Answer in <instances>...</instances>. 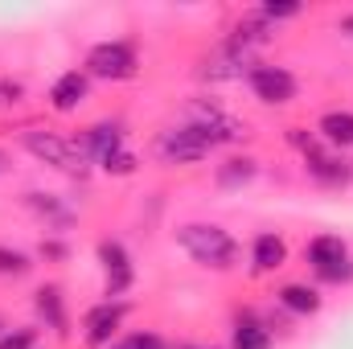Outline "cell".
I'll list each match as a JSON object with an SVG mask.
<instances>
[{
  "label": "cell",
  "mask_w": 353,
  "mask_h": 349,
  "mask_svg": "<svg viewBox=\"0 0 353 349\" xmlns=\"http://www.w3.org/2000/svg\"><path fill=\"white\" fill-rule=\"evenodd\" d=\"M176 243H181V251L189 259L210 267V271H230L234 263L243 259L239 239L226 226H218V222H185L176 230Z\"/></svg>",
  "instance_id": "1"
},
{
  "label": "cell",
  "mask_w": 353,
  "mask_h": 349,
  "mask_svg": "<svg viewBox=\"0 0 353 349\" xmlns=\"http://www.w3.org/2000/svg\"><path fill=\"white\" fill-rule=\"evenodd\" d=\"M21 148L33 157V161H41V165H50V169H58V173L66 177H87V157H83V148L70 140V136H62V132H50V128H33V132H21Z\"/></svg>",
  "instance_id": "2"
},
{
  "label": "cell",
  "mask_w": 353,
  "mask_h": 349,
  "mask_svg": "<svg viewBox=\"0 0 353 349\" xmlns=\"http://www.w3.org/2000/svg\"><path fill=\"white\" fill-rule=\"evenodd\" d=\"M83 70L90 79H103V83H128V79L140 74V54L123 37H107V41H94L87 50V66Z\"/></svg>",
  "instance_id": "3"
},
{
  "label": "cell",
  "mask_w": 353,
  "mask_h": 349,
  "mask_svg": "<svg viewBox=\"0 0 353 349\" xmlns=\"http://www.w3.org/2000/svg\"><path fill=\"white\" fill-rule=\"evenodd\" d=\"M152 152H157V161L161 165H201L205 157H210V144L197 136V128L193 123H173V128H165L157 140H152Z\"/></svg>",
  "instance_id": "4"
},
{
  "label": "cell",
  "mask_w": 353,
  "mask_h": 349,
  "mask_svg": "<svg viewBox=\"0 0 353 349\" xmlns=\"http://www.w3.org/2000/svg\"><path fill=\"white\" fill-rule=\"evenodd\" d=\"M94 259L103 267V300H123L128 288L136 283V263L119 239H99Z\"/></svg>",
  "instance_id": "5"
},
{
  "label": "cell",
  "mask_w": 353,
  "mask_h": 349,
  "mask_svg": "<svg viewBox=\"0 0 353 349\" xmlns=\"http://www.w3.org/2000/svg\"><path fill=\"white\" fill-rule=\"evenodd\" d=\"M128 312H132L128 300H99V304H90L87 317H83V341L90 349H111L119 329H123V321H128Z\"/></svg>",
  "instance_id": "6"
},
{
  "label": "cell",
  "mask_w": 353,
  "mask_h": 349,
  "mask_svg": "<svg viewBox=\"0 0 353 349\" xmlns=\"http://www.w3.org/2000/svg\"><path fill=\"white\" fill-rule=\"evenodd\" d=\"M247 83H251V94L267 107H283V103H292L300 94V79L288 66H275V62H255Z\"/></svg>",
  "instance_id": "7"
},
{
  "label": "cell",
  "mask_w": 353,
  "mask_h": 349,
  "mask_svg": "<svg viewBox=\"0 0 353 349\" xmlns=\"http://www.w3.org/2000/svg\"><path fill=\"white\" fill-rule=\"evenodd\" d=\"M251 66H255V50H247V46H239V41L226 37V41H218L210 50V58L201 66V79H210V83H234V79H247Z\"/></svg>",
  "instance_id": "8"
},
{
  "label": "cell",
  "mask_w": 353,
  "mask_h": 349,
  "mask_svg": "<svg viewBox=\"0 0 353 349\" xmlns=\"http://www.w3.org/2000/svg\"><path fill=\"white\" fill-rule=\"evenodd\" d=\"M304 173L312 177L316 185H325V189H350L353 185V165L337 148H329L321 140L304 152Z\"/></svg>",
  "instance_id": "9"
},
{
  "label": "cell",
  "mask_w": 353,
  "mask_h": 349,
  "mask_svg": "<svg viewBox=\"0 0 353 349\" xmlns=\"http://www.w3.org/2000/svg\"><path fill=\"white\" fill-rule=\"evenodd\" d=\"M33 312H37V321H46L50 333H58V337L70 333V312H66V296L58 283H41L33 292Z\"/></svg>",
  "instance_id": "10"
},
{
  "label": "cell",
  "mask_w": 353,
  "mask_h": 349,
  "mask_svg": "<svg viewBox=\"0 0 353 349\" xmlns=\"http://www.w3.org/2000/svg\"><path fill=\"white\" fill-rule=\"evenodd\" d=\"M90 94V74L87 70H66V74H58L54 79V87H50V107L54 111H62V115H70V111H79L83 103H87Z\"/></svg>",
  "instance_id": "11"
},
{
  "label": "cell",
  "mask_w": 353,
  "mask_h": 349,
  "mask_svg": "<svg viewBox=\"0 0 353 349\" xmlns=\"http://www.w3.org/2000/svg\"><path fill=\"white\" fill-rule=\"evenodd\" d=\"M275 300H279V308H283V312H292V317H316V312H321V304H325L321 288H316V283H304V279L283 283V288L275 292Z\"/></svg>",
  "instance_id": "12"
},
{
  "label": "cell",
  "mask_w": 353,
  "mask_h": 349,
  "mask_svg": "<svg viewBox=\"0 0 353 349\" xmlns=\"http://www.w3.org/2000/svg\"><path fill=\"white\" fill-rule=\"evenodd\" d=\"M74 144L83 148V157H87V161H94V165H99L107 152L123 148V128H119V123H111V119H103V123H90V128L79 136V140H74Z\"/></svg>",
  "instance_id": "13"
},
{
  "label": "cell",
  "mask_w": 353,
  "mask_h": 349,
  "mask_svg": "<svg viewBox=\"0 0 353 349\" xmlns=\"http://www.w3.org/2000/svg\"><path fill=\"white\" fill-rule=\"evenodd\" d=\"M316 140L329 144V148H337V152L353 148V111H345V107L325 111V115L316 119Z\"/></svg>",
  "instance_id": "14"
},
{
  "label": "cell",
  "mask_w": 353,
  "mask_h": 349,
  "mask_svg": "<svg viewBox=\"0 0 353 349\" xmlns=\"http://www.w3.org/2000/svg\"><path fill=\"white\" fill-rule=\"evenodd\" d=\"M304 259L312 263V271H329V267L350 259V243L341 235H312L304 247Z\"/></svg>",
  "instance_id": "15"
},
{
  "label": "cell",
  "mask_w": 353,
  "mask_h": 349,
  "mask_svg": "<svg viewBox=\"0 0 353 349\" xmlns=\"http://www.w3.org/2000/svg\"><path fill=\"white\" fill-rule=\"evenodd\" d=\"M251 263H255V271H279V267L288 263V243H283V235L259 230L255 243H251Z\"/></svg>",
  "instance_id": "16"
},
{
  "label": "cell",
  "mask_w": 353,
  "mask_h": 349,
  "mask_svg": "<svg viewBox=\"0 0 353 349\" xmlns=\"http://www.w3.org/2000/svg\"><path fill=\"white\" fill-rule=\"evenodd\" d=\"M259 173V161L255 157H230V161H222L218 169H214V181L222 185V189H243V185H251Z\"/></svg>",
  "instance_id": "17"
},
{
  "label": "cell",
  "mask_w": 353,
  "mask_h": 349,
  "mask_svg": "<svg viewBox=\"0 0 353 349\" xmlns=\"http://www.w3.org/2000/svg\"><path fill=\"white\" fill-rule=\"evenodd\" d=\"M271 346H275L271 329H267L263 321H255V317H243L230 329V349H271Z\"/></svg>",
  "instance_id": "18"
},
{
  "label": "cell",
  "mask_w": 353,
  "mask_h": 349,
  "mask_svg": "<svg viewBox=\"0 0 353 349\" xmlns=\"http://www.w3.org/2000/svg\"><path fill=\"white\" fill-rule=\"evenodd\" d=\"M25 201H29V206H33V210H37V214H41V218L54 226V230L70 222V210H66V206H62L54 193H25Z\"/></svg>",
  "instance_id": "19"
},
{
  "label": "cell",
  "mask_w": 353,
  "mask_h": 349,
  "mask_svg": "<svg viewBox=\"0 0 353 349\" xmlns=\"http://www.w3.org/2000/svg\"><path fill=\"white\" fill-rule=\"evenodd\" d=\"M29 271H33V259H29L25 251L0 243V279H25Z\"/></svg>",
  "instance_id": "20"
},
{
  "label": "cell",
  "mask_w": 353,
  "mask_h": 349,
  "mask_svg": "<svg viewBox=\"0 0 353 349\" xmlns=\"http://www.w3.org/2000/svg\"><path fill=\"white\" fill-rule=\"evenodd\" d=\"M136 165H140V161H136L132 148H115V152H107V157L99 161V169H103L107 177H132L136 173Z\"/></svg>",
  "instance_id": "21"
},
{
  "label": "cell",
  "mask_w": 353,
  "mask_h": 349,
  "mask_svg": "<svg viewBox=\"0 0 353 349\" xmlns=\"http://www.w3.org/2000/svg\"><path fill=\"white\" fill-rule=\"evenodd\" d=\"M304 12V4H292V0H267L259 4V17H263L267 25H279V21H296Z\"/></svg>",
  "instance_id": "22"
},
{
  "label": "cell",
  "mask_w": 353,
  "mask_h": 349,
  "mask_svg": "<svg viewBox=\"0 0 353 349\" xmlns=\"http://www.w3.org/2000/svg\"><path fill=\"white\" fill-rule=\"evenodd\" d=\"M0 349H37V329L33 325H17V329H4Z\"/></svg>",
  "instance_id": "23"
},
{
  "label": "cell",
  "mask_w": 353,
  "mask_h": 349,
  "mask_svg": "<svg viewBox=\"0 0 353 349\" xmlns=\"http://www.w3.org/2000/svg\"><path fill=\"white\" fill-rule=\"evenodd\" d=\"M119 346H123V349H169V346H165V337H161L157 329H136V333H128Z\"/></svg>",
  "instance_id": "24"
},
{
  "label": "cell",
  "mask_w": 353,
  "mask_h": 349,
  "mask_svg": "<svg viewBox=\"0 0 353 349\" xmlns=\"http://www.w3.org/2000/svg\"><path fill=\"white\" fill-rule=\"evenodd\" d=\"M21 99H25V83H21V79L0 74V107H4V111H12Z\"/></svg>",
  "instance_id": "25"
},
{
  "label": "cell",
  "mask_w": 353,
  "mask_h": 349,
  "mask_svg": "<svg viewBox=\"0 0 353 349\" xmlns=\"http://www.w3.org/2000/svg\"><path fill=\"white\" fill-rule=\"evenodd\" d=\"M37 255H41L46 263H66V259H70V247H66L62 239H50V235H46V239H41V247H37Z\"/></svg>",
  "instance_id": "26"
},
{
  "label": "cell",
  "mask_w": 353,
  "mask_h": 349,
  "mask_svg": "<svg viewBox=\"0 0 353 349\" xmlns=\"http://www.w3.org/2000/svg\"><path fill=\"white\" fill-rule=\"evenodd\" d=\"M316 279H325V283H353V255L345 263H337V267H329V271H316Z\"/></svg>",
  "instance_id": "27"
},
{
  "label": "cell",
  "mask_w": 353,
  "mask_h": 349,
  "mask_svg": "<svg viewBox=\"0 0 353 349\" xmlns=\"http://www.w3.org/2000/svg\"><path fill=\"white\" fill-rule=\"evenodd\" d=\"M337 29H341L345 37H353V12H341V21H337Z\"/></svg>",
  "instance_id": "28"
},
{
  "label": "cell",
  "mask_w": 353,
  "mask_h": 349,
  "mask_svg": "<svg viewBox=\"0 0 353 349\" xmlns=\"http://www.w3.org/2000/svg\"><path fill=\"white\" fill-rule=\"evenodd\" d=\"M176 349H214V346H176Z\"/></svg>",
  "instance_id": "29"
},
{
  "label": "cell",
  "mask_w": 353,
  "mask_h": 349,
  "mask_svg": "<svg viewBox=\"0 0 353 349\" xmlns=\"http://www.w3.org/2000/svg\"><path fill=\"white\" fill-rule=\"evenodd\" d=\"M4 329H8V325H4V317H0V337H4Z\"/></svg>",
  "instance_id": "30"
},
{
  "label": "cell",
  "mask_w": 353,
  "mask_h": 349,
  "mask_svg": "<svg viewBox=\"0 0 353 349\" xmlns=\"http://www.w3.org/2000/svg\"><path fill=\"white\" fill-rule=\"evenodd\" d=\"M111 349H123V346H111Z\"/></svg>",
  "instance_id": "31"
}]
</instances>
